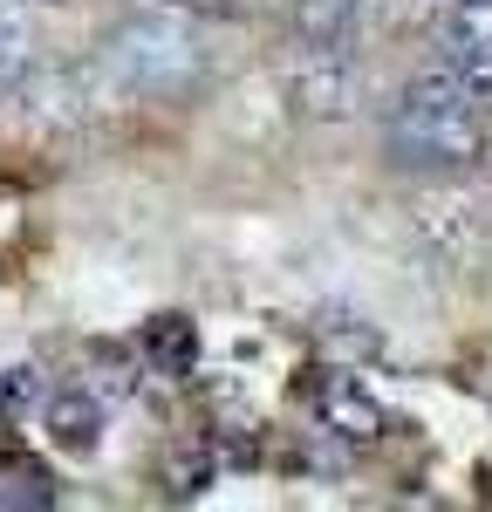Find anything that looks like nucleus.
I'll return each mask as SVG.
<instances>
[{
  "label": "nucleus",
  "mask_w": 492,
  "mask_h": 512,
  "mask_svg": "<svg viewBox=\"0 0 492 512\" xmlns=\"http://www.w3.org/2000/svg\"><path fill=\"white\" fill-rule=\"evenodd\" d=\"M301 55H356V0H294Z\"/></svg>",
  "instance_id": "obj_5"
},
{
  "label": "nucleus",
  "mask_w": 492,
  "mask_h": 512,
  "mask_svg": "<svg viewBox=\"0 0 492 512\" xmlns=\"http://www.w3.org/2000/svg\"><path fill=\"white\" fill-rule=\"evenodd\" d=\"M431 55L472 89H492V0H438Z\"/></svg>",
  "instance_id": "obj_3"
},
{
  "label": "nucleus",
  "mask_w": 492,
  "mask_h": 512,
  "mask_svg": "<svg viewBox=\"0 0 492 512\" xmlns=\"http://www.w3.org/2000/svg\"><path fill=\"white\" fill-rule=\"evenodd\" d=\"M48 437L62 444V451H96V437H103V403L96 396H55L48 403Z\"/></svg>",
  "instance_id": "obj_7"
},
{
  "label": "nucleus",
  "mask_w": 492,
  "mask_h": 512,
  "mask_svg": "<svg viewBox=\"0 0 492 512\" xmlns=\"http://www.w3.org/2000/svg\"><path fill=\"white\" fill-rule=\"evenodd\" d=\"M110 69L123 76V89L137 96H178L199 82V48L178 21H123L110 35Z\"/></svg>",
  "instance_id": "obj_2"
},
{
  "label": "nucleus",
  "mask_w": 492,
  "mask_h": 512,
  "mask_svg": "<svg viewBox=\"0 0 492 512\" xmlns=\"http://www.w3.org/2000/svg\"><path fill=\"white\" fill-rule=\"evenodd\" d=\"M486 151H492V117H486V103H479V89L458 82L451 69H424L390 103L383 158L397 164V171L465 178V171H479Z\"/></svg>",
  "instance_id": "obj_1"
},
{
  "label": "nucleus",
  "mask_w": 492,
  "mask_h": 512,
  "mask_svg": "<svg viewBox=\"0 0 492 512\" xmlns=\"http://www.w3.org/2000/svg\"><path fill=\"white\" fill-rule=\"evenodd\" d=\"M315 410H322L328 431H342V437H376L383 431V410H376L356 383H342V376H328L322 390H315Z\"/></svg>",
  "instance_id": "obj_6"
},
{
  "label": "nucleus",
  "mask_w": 492,
  "mask_h": 512,
  "mask_svg": "<svg viewBox=\"0 0 492 512\" xmlns=\"http://www.w3.org/2000/svg\"><path fill=\"white\" fill-rule=\"evenodd\" d=\"M171 7H199V14H233V0H171Z\"/></svg>",
  "instance_id": "obj_9"
},
{
  "label": "nucleus",
  "mask_w": 492,
  "mask_h": 512,
  "mask_svg": "<svg viewBox=\"0 0 492 512\" xmlns=\"http://www.w3.org/2000/svg\"><path fill=\"white\" fill-rule=\"evenodd\" d=\"M28 62H35V28L14 0H0V82H14Z\"/></svg>",
  "instance_id": "obj_8"
},
{
  "label": "nucleus",
  "mask_w": 492,
  "mask_h": 512,
  "mask_svg": "<svg viewBox=\"0 0 492 512\" xmlns=\"http://www.w3.org/2000/svg\"><path fill=\"white\" fill-rule=\"evenodd\" d=\"M417 226L438 233V253L445 260H486L492 246V198L465 192V185H438V192L417 198Z\"/></svg>",
  "instance_id": "obj_4"
}]
</instances>
